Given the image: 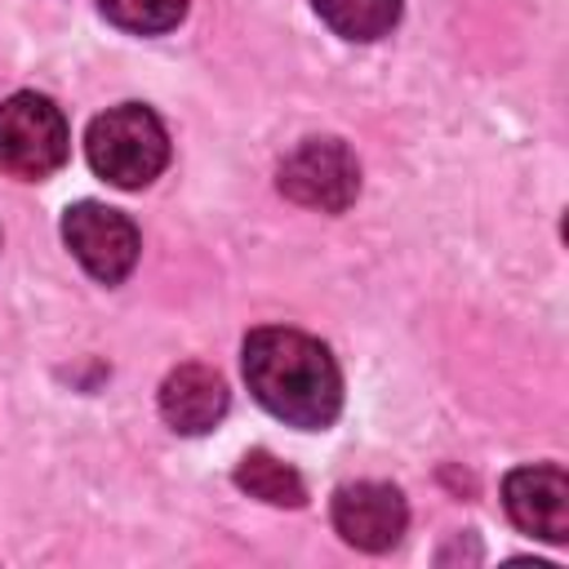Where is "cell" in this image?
<instances>
[{
    "instance_id": "cell-1",
    "label": "cell",
    "mask_w": 569,
    "mask_h": 569,
    "mask_svg": "<svg viewBox=\"0 0 569 569\" xmlns=\"http://www.w3.org/2000/svg\"><path fill=\"white\" fill-rule=\"evenodd\" d=\"M244 382L267 413L302 431L329 427L342 409V373L329 347L298 329H253L244 338Z\"/></svg>"
},
{
    "instance_id": "cell-2",
    "label": "cell",
    "mask_w": 569,
    "mask_h": 569,
    "mask_svg": "<svg viewBox=\"0 0 569 569\" xmlns=\"http://www.w3.org/2000/svg\"><path fill=\"white\" fill-rule=\"evenodd\" d=\"M84 151L98 178L111 187H147L164 164H169V133L160 116L142 102H120L102 116H93L84 133Z\"/></svg>"
},
{
    "instance_id": "cell-3",
    "label": "cell",
    "mask_w": 569,
    "mask_h": 569,
    "mask_svg": "<svg viewBox=\"0 0 569 569\" xmlns=\"http://www.w3.org/2000/svg\"><path fill=\"white\" fill-rule=\"evenodd\" d=\"M71 147L67 120L44 93H13L0 102V169L9 178L40 182L62 169Z\"/></svg>"
},
{
    "instance_id": "cell-4",
    "label": "cell",
    "mask_w": 569,
    "mask_h": 569,
    "mask_svg": "<svg viewBox=\"0 0 569 569\" xmlns=\"http://www.w3.org/2000/svg\"><path fill=\"white\" fill-rule=\"evenodd\" d=\"M280 191L307 209L342 213L360 191V164L338 138H307L280 160Z\"/></svg>"
},
{
    "instance_id": "cell-5",
    "label": "cell",
    "mask_w": 569,
    "mask_h": 569,
    "mask_svg": "<svg viewBox=\"0 0 569 569\" xmlns=\"http://www.w3.org/2000/svg\"><path fill=\"white\" fill-rule=\"evenodd\" d=\"M62 240L76 262L102 284H120L138 262V227L120 209L98 200H80L62 213Z\"/></svg>"
},
{
    "instance_id": "cell-6",
    "label": "cell",
    "mask_w": 569,
    "mask_h": 569,
    "mask_svg": "<svg viewBox=\"0 0 569 569\" xmlns=\"http://www.w3.org/2000/svg\"><path fill=\"white\" fill-rule=\"evenodd\" d=\"M405 525H409V507H405L400 489H391L382 480H356L333 493V529L342 533V542H351L360 551L396 547Z\"/></svg>"
},
{
    "instance_id": "cell-7",
    "label": "cell",
    "mask_w": 569,
    "mask_h": 569,
    "mask_svg": "<svg viewBox=\"0 0 569 569\" xmlns=\"http://www.w3.org/2000/svg\"><path fill=\"white\" fill-rule=\"evenodd\" d=\"M502 507L516 520V529L542 538V542H565L569 538V480L560 467H516L502 480Z\"/></svg>"
},
{
    "instance_id": "cell-8",
    "label": "cell",
    "mask_w": 569,
    "mask_h": 569,
    "mask_svg": "<svg viewBox=\"0 0 569 569\" xmlns=\"http://www.w3.org/2000/svg\"><path fill=\"white\" fill-rule=\"evenodd\" d=\"M231 396L218 369L209 365H178L164 382H160V413L173 431L182 436H204L222 422Z\"/></svg>"
},
{
    "instance_id": "cell-9",
    "label": "cell",
    "mask_w": 569,
    "mask_h": 569,
    "mask_svg": "<svg viewBox=\"0 0 569 569\" xmlns=\"http://www.w3.org/2000/svg\"><path fill=\"white\" fill-rule=\"evenodd\" d=\"M236 485L249 493V498H262L271 507H302L307 502V489H302V476L293 467H284L280 458H271L267 449H249L236 467Z\"/></svg>"
},
{
    "instance_id": "cell-10",
    "label": "cell",
    "mask_w": 569,
    "mask_h": 569,
    "mask_svg": "<svg viewBox=\"0 0 569 569\" xmlns=\"http://www.w3.org/2000/svg\"><path fill=\"white\" fill-rule=\"evenodd\" d=\"M316 13L342 40H378L396 27L400 0H316Z\"/></svg>"
},
{
    "instance_id": "cell-11",
    "label": "cell",
    "mask_w": 569,
    "mask_h": 569,
    "mask_svg": "<svg viewBox=\"0 0 569 569\" xmlns=\"http://www.w3.org/2000/svg\"><path fill=\"white\" fill-rule=\"evenodd\" d=\"M98 4L120 31H133V36H160L178 27L187 13V0H98Z\"/></svg>"
}]
</instances>
